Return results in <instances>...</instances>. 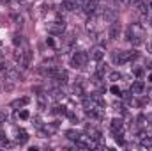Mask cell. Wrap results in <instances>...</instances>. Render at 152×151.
Listing matches in <instances>:
<instances>
[{
    "instance_id": "cell-14",
    "label": "cell",
    "mask_w": 152,
    "mask_h": 151,
    "mask_svg": "<svg viewBox=\"0 0 152 151\" xmlns=\"http://www.w3.org/2000/svg\"><path fill=\"white\" fill-rule=\"evenodd\" d=\"M108 78H110L112 82H117V80L122 78V73H118V71H112V73H108Z\"/></svg>"
},
{
    "instance_id": "cell-20",
    "label": "cell",
    "mask_w": 152,
    "mask_h": 151,
    "mask_svg": "<svg viewBox=\"0 0 152 151\" xmlns=\"http://www.w3.org/2000/svg\"><path fill=\"white\" fill-rule=\"evenodd\" d=\"M112 93H113V94H117V96H120V94H122V93H120V89H118L117 85H113V87H112Z\"/></svg>"
},
{
    "instance_id": "cell-7",
    "label": "cell",
    "mask_w": 152,
    "mask_h": 151,
    "mask_svg": "<svg viewBox=\"0 0 152 151\" xmlns=\"http://www.w3.org/2000/svg\"><path fill=\"white\" fill-rule=\"evenodd\" d=\"M118 34H120V25L113 21V23L110 25V29H108V38L110 39H117L118 38Z\"/></svg>"
},
{
    "instance_id": "cell-10",
    "label": "cell",
    "mask_w": 152,
    "mask_h": 151,
    "mask_svg": "<svg viewBox=\"0 0 152 151\" xmlns=\"http://www.w3.org/2000/svg\"><path fill=\"white\" fill-rule=\"evenodd\" d=\"M90 57H92L94 61H101V59L104 57V50H103V48H96V50H92Z\"/></svg>"
},
{
    "instance_id": "cell-26",
    "label": "cell",
    "mask_w": 152,
    "mask_h": 151,
    "mask_svg": "<svg viewBox=\"0 0 152 151\" xmlns=\"http://www.w3.org/2000/svg\"><path fill=\"white\" fill-rule=\"evenodd\" d=\"M151 48H152V44H151Z\"/></svg>"
},
{
    "instance_id": "cell-19",
    "label": "cell",
    "mask_w": 152,
    "mask_h": 151,
    "mask_svg": "<svg viewBox=\"0 0 152 151\" xmlns=\"http://www.w3.org/2000/svg\"><path fill=\"white\" fill-rule=\"evenodd\" d=\"M104 73H106V68H104V66H99V68H97V76H103Z\"/></svg>"
},
{
    "instance_id": "cell-12",
    "label": "cell",
    "mask_w": 152,
    "mask_h": 151,
    "mask_svg": "<svg viewBox=\"0 0 152 151\" xmlns=\"http://www.w3.org/2000/svg\"><path fill=\"white\" fill-rule=\"evenodd\" d=\"M110 126H112V130H113V132H120V130H122V126H124V124H122V119H113Z\"/></svg>"
},
{
    "instance_id": "cell-9",
    "label": "cell",
    "mask_w": 152,
    "mask_h": 151,
    "mask_svg": "<svg viewBox=\"0 0 152 151\" xmlns=\"http://www.w3.org/2000/svg\"><path fill=\"white\" fill-rule=\"evenodd\" d=\"M143 89H145V84H143V82H134V84L131 85V93H133V94H142Z\"/></svg>"
},
{
    "instance_id": "cell-13",
    "label": "cell",
    "mask_w": 152,
    "mask_h": 151,
    "mask_svg": "<svg viewBox=\"0 0 152 151\" xmlns=\"http://www.w3.org/2000/svg\"><path fill=\"white\" fill-rule=\"evenodd\" d=\"M30 100L28 98H21V100H16V101H12V107H23V105H27Z\"/></svg>"
},
{
    "instance_id": "cell-15",
    "label": "cell",
    "mask_w": 152,
    "mask_h": 151,
    "mask_svg": "<svg viewBox=\"0 0 152 151\" xmlns=\"http://www.w3.org/2000/svg\"><path fill=\"white\" fill-rule=\"evenodd\" d=\"M37 103H39V109H41V110H42V109H46V96H44V94H39Z\"/></svg>"
},
{
    "instance_id": "cell-4",
    "label": "cell",
    "mask_w": 152,
    "mask_h": 151,
    "mask_svg": "<svg viewBox=\"0 0 152 151\" xmlns=\"http://www.w3.org/2000/svg\"><path fill=\"white\" fill-rule=\"evenodd\" d=\"M5 78L7 80H21V71L18 68H5Z\"/></svg>"
},
{
    "instance_id": "cell-16",
    "label": "cell",
    "mask_w": 152,
    "mask_h": 151,
    "mask_svg": "<svg viewBox=\"0 0 152 151\" xmlns=\"http://www.w3.org/2000/svg\"><path fill=\"white\" fill-rule=\"evenodd\" d=\"M142 146H143V148H152V137H149V135L143 137V139H142Z\"/></svg>"
},
{
    "instance_id": "cell-18",
    "label": "cell",
    "mask_w": 152,
    "mask_h": 151,
    "mask_svg": "<svg viewBox=\"0 0 152 151\" xmlns=\"http://www.w3.org/2000/svg\"><path fill=\"white\" fill-rule=\"evenodd\" d=\"M67 137H69V139H76V141H78V137H80V135H78V132H75V130H69V132H67Z\"/></svg>"
},
{
    "instance_id": "cell-1",
    "label": "cell",
    "mask_w": 152,
    "mask_h": 151,
    "mask_svg": "<svg viewBox=\"0 0 152 151\" xmlns=\"http://www.w3.org/2000/svg\"><path fill=\"white\" fill-rule=\"evenodd\" d=\"M136 55H138V53L133 52V50H129V52H118V53H115L113 55V62L115 64H126V62L133 61Z\"/></svg>"
},
{
    "instance_id": "cell-8",
    "label": "cell",
    "mask_w": 152,
    "mask_h": 151,
    "mask_svg": "<svg viewBox=\"0 0 152 151\" xmlns=\"http://www.w3.org/2000/svg\"><path fill=\"white\" fill-rule=\"evenodd\" d=\"M87 135H88V139L94 141V142H99V141H101V133H99L96 128H87Z\"/></svg>"
},
{
    "instance_id": "cell-3",
    "label": "cell",
    "mask_w": 152,
    "mask_h": 151,
    "mask_svg": "<svg viewBox=\"0 0 152 151\" xmlns=\"http://www.w3.org/2000/svg\"><path fill=\"white\" fill-rule=\"evenodd\" d=\"M64 27H66L64 20H57V21L50 23V27H48V32H50V34H62V32H64Z\"/></svg>"
},
{
    "instance_id": "cell-23",
    "label": "cell",
    "mask_w": 152,
    "mask_h": 151,
    "mask_svg": "<svg viewBox=\"0 0 152 151\" xmlns=\"http://www.w3.org/2000/svg\"><path fill=\"white\" fill-rule=\"evenodd\" d=\"M120 4H131V0H118Z\"/></svg>"
},
{
    "instance_id": "cell-24",
    "label": "cell",
    "mask_w": 152,
    "mask_h": 151,
    "mask_svg": "<svg viewBox=\"0 0 152 151\" xmlns=\"http://www.w3.org/2000/svg\"><path fill=\"white\" fill-rule=\"evenodd\" d=\"M151 7H152V2H151Z\"/></svg>"
},
{
    "instance_id": "cell-5",
    "label": "cell",
    "mask_w": 152,
    "mask_h": 151,
    "mask_svg": "<svg viewBox=\"0 0 152 151\" xmlns=\"http://www.w3.org/2000/svg\"><path fill=\"white\" fill-rule=\"evenodd\" d=\"M103 18H104L106 21L113 23L115 20H117V11L112 9V7H104V9H103Z\"/></svg>"
},
{
    "instance_id": "cell-25",
    "label": "cell",
    "mask_w": 152,
    "mask_h": 151,
    "mask_svg": "<svg viewBox=\"0 0 152 151\" xmlns=\"http://www.w3.org/2000/svg\"><path fill=\"white\" fill-rule=\"evenodd\" d=\"M151 23H152V20H151Z\"/></svg>"
},
{
    "instance_id": "cell-11",
    "label": "cell",
    "mask_w": 152,
    "mask_h": 151,
    "mask_svg": "<svg viewBox=\"0 0 152 151\" xmlns=\"http://www.w3.org/2000/svg\"><path fill=\"white\" fill-rule=\"evenodd\" d=\"M133 7H134L138 13H145V9H147V5H145L143 0H136V2H133Z\"/></svg>"
},
{
    "instance_id": "cell-21",
    "label": "cell",
    "mask_w": 152,
    "mask_h": 151,
    "mask_svg": "<svg viewBox=\"0 0 152 151\" xmlns=\"http://www.w3.org/2000/svg\"><path fill=\"white\" fill-rule=\"evenodd\" d=\"M20 117H21V119H27V117H28V112H27V110H21V112H20Z\"/></svg>"
},
{
    "instance_id": "cell-22",
    "label": "cell",
    "mask_w": 152,
    "mask_h": 151,
    "mask_svg": "<svg viewBox=\"0 0 152 151\" xmlns=\"http://www.w3.org/2000/svg\"><path fill=\"white\" fill-rule=\"evenodd\" d=\"M115 139H117V142H118V144H124V139H122V137H120V135H117V137H115Z\"/></svg>"
},
{
    "instance_id": "cell-2",
    "label": "cell",
    "mask_w": 152,
    "mask_h": 151,
    "mask_svg": "<svg viewBox=\"0 0 152 151\" xmlns=\"http://www.w3.org/2000/svg\"><path fill=\"white\" fill-rule=\"evenodd\" d=\"M87 61H88V55L85 52H76L75 57H73V66L75 68H83L87 64Z\"/></svg>"
},
{
    "instance_id": "cell-6",
    "label": "cell",
    "mask_w": 152,
    "mask_h": 151,
    "mask_svg": "<svg viewBox=\"0 0 152 151\" xmlns=\"http://www.w3.org/2000/svg\"><path fill=\"white\" fill-rule=\"evenodd\" d=\"M51 76H55V80H57L58 84H66V82H67V78H69L67 71H64V70H55Z\"/></svg>"
},
{
    "instance_id": "cell-17",
    "label": "cell",
    "mask_w": 152,
    "mask_h": 151,
    "mask_svg": "<svg viewBox=\"0 0 152 151\" xmlns=\"http://www.w3.org/2000/svg\"><path fill=\"white\" fill-rule=\"evenodd\" d=\"M27 141H28V135H27V132L21 130V132L18 133V142H27Z\"/></svg>"
}]
</instances>
